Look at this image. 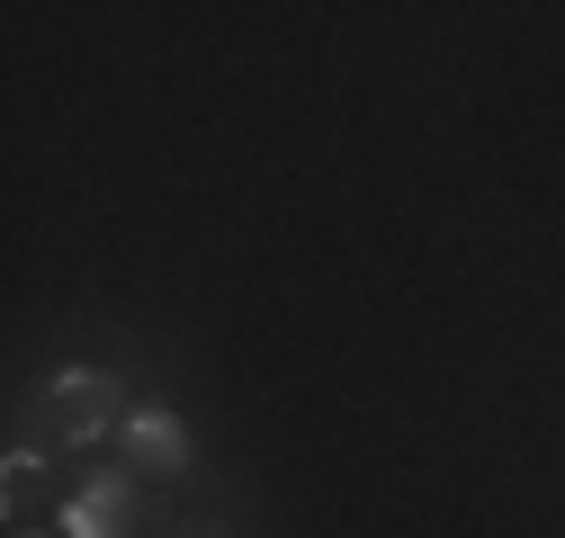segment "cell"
<instances>
[{
    "instance_id": "cell-4",
    "label": "cell",
    "mask_w": 565,
    "mask_h": 538,
    "mask_svg": "<svg viewBox=\"0 0 565 538\" xmlns=\"http://www.w3.org/2000/svg\"><path fill=\"white\" fill-rule=\"evenodd\" d=\"M36 485H45V449H10V458H0V512H10V520H28Z\"/></svg>"
},
{
    "instance_id": "cell-2",
    "label": "cell",
    "mask_w": 565,
    "mask_h": 538,
    "mask_svg": "<svg viewBox=\"0 0 565 538\" xmlns=\"http://www.w3.org/2000/svg\"><path fill=\"white\" fill-rule=\"evenodd\" d=\"M54 520H63V538H135L145 503H135L126 466H117V476H90V485H73V503H63Z\"/></svg>"
},
{
    "instance_id": "cell-5",
    "label": "cell",
    "mask_w": 565,
    "mask_h": 538,
    "mask_svg": "<svg viewBox=\"0 0 565 538\" xmlns=\"http://www.w3.org/2000/svg\"><path fill=\"white\" fill-rule=\"evenodd\" d=\"M19 538H28V529H19Z\"/></svg>"
},
{
    "instance_id": "cell-3",
    "label": "cell",
    "mask_w": 565,
    "mask_h": 538,
    "mask_svg": "<svg viewBox=\"0 0 565 538\" xmlns=\"http://www.w3.org/2000/svg\"><path fill=\"white\" fill-rule=\"evenodd\" d=\"M126 466H145V476H189V466H198L189 422H180V413H162V404L126 413Z\"/></svg>"
},
{
    "instance_id": "cell-1",
    "label": "cell",
    "mask_w": 565,
    "mask_h": 538,
    "mask_svg": "<svg viewBox=\"0 0 565 538\" xmlns=\"http://www.w3.org/2000/svg\"><path fill=\"white\" fill-rule=\"evenodd\" d=\"M36 413L54 422V440H63V449H90V440L126 431V395H117V377H108V368H54V377L36 386Z\"/></svg>"
}]
</instances>
